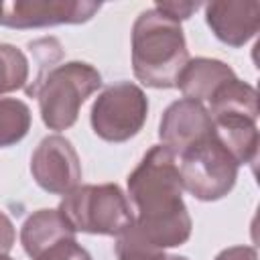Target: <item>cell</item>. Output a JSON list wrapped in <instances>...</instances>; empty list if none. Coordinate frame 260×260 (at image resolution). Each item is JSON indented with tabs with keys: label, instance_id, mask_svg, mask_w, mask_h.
Wrapping results in <instances>:
<instances>
[{
	"label": "cell",
	"instance_id": "cell-17",
	"mask_svg": "<svg viewBox=\"0 0 260 260\" xmlns=\"http://www.w3.org/2000/svg\"><path fill=\"white\" fill-rule=\"evenodd\" d=\"M199 6H201L199 2H177V0H171V2L156 0V2H154V8H158L160 12H165L167 16H171V18L177 20V22L189 18Z\"/></svg>",
	"mask_w": 260,
	"mask_h": 260
},
{
	"label": "cell",
	"instance_id": "cell-7",
	"mask_svg": "<svg viewBox=\"0 0 260 260\" xmlns=\"http://www.w3.org/2000/svg\"><path fill=\"white\" fill-rule=\"evenodd\" d=\"M148 116V98L132 81L108 85L89 112L91 130L106 142H126L134 138Z\"/></svg>",
	"mask_w": 260,
	"mask_h": 260
},
{
	"label": "cell",
	"instance_id": "cell-8",
	"mask_svg": "<svg viewBox=\"0 0 260 260\" xmlns=\"http://www.w3.org/2000/svg\"><path fill=\"white\" fill-rule=\"evenodd\" d=\"M75 234L59 209H39L24 219L20 244L32 260H93Z\"/></svg>",
	"mask_w": 260,
	"mask_h": 260
},
{
	"label": "cell",
	"instance_id": "cell-13",
	"mask_svg": "<svg viewBox=\"0 0 260 260\" xmlns=\"http://www.w3.org/2000/svg\"><path fill=\"white\" fill-rule=\"evenodd\" d=\"M234 77L238 75L228 63L211 57H195L189 59L183 71L179 73L177 87L181 89L183 98L203 104L209 102L211 95Z\"/></svg>",
	"mask_w": 260,
	"mask_h": 260
},
{
	"label": "cell",
	"instance_id": "cell-9",
	"mask_svg": "<svg viewBox=\"0 0 260 260\" xmlns=\"http://www.w3.org/2000/svg\"><path fill=\"white\" fill-rule=\"evenodd\" d=\"M35 183L53 195H67L81 181V160L71 140L61 134L45 136L30 156Z\"/></svg>",
	"mask_w": 260,
	"mask_h": 260
},
{
	"label": "cell",
	"instance_id": "cell-19",
	"mask_svg": "<svg viewBox=\"0 0 260 260\" xmlns=\"http://www.w3.org/2000/svg\"><path fill=\"white\" fill-rule=\"evenodd\" d=\"M213 260H258V252L252 246H230L221 250Z\"/></svg>",
	"mask_w": 260,
	"mask_h": 260
},
{
	"label": "cell",
	"instance_id": "cell-15",
	"mask_svg": "<svg viewBox=\"0 0 260 260\" xmlns=\"http://www.w3.org/2000/svg\"><path fill=\"white\" fill-rule=\"evenodd\" d=\"M26 81H28L26 55L10 43H0V98L4 93L22 89Z\"/></svg>",
	"mask_w": 260,
	"mask_h": 260
},
{
	"label": "cell",
	"instance_id": "cell-11",
	"mask_svg": "<svg viewBox=\"0 0 260 260\" xmlns=\"http://www.w3.org/2000/svg\"><path fill=\"white\" fill-rule=\"evenodd\" d=\"M213 132L211 116L205 104L181 98L173 102L160 116L158 138L173 154H179L187 146L203 140Z\"/></svg>",
	"mask_w": 260,
	"mask_h": 260
},
{
	"label": "cell",
	"instance_id": "cell-16",
	"mask_svg": "<svg viewBox=\"0 0 260 260\" xmlns=\"http://www.w3.org/2000/svg\"><path fill=\"white\" fill-rule=\"evenodd\" d=\"M116 256L118 260H189L187 256L169 254L162 248H154L142 242L132 230L116 238Z\"/></svg>",
	"mask_w": 260,
	"mask_h": 260
},
{
	"label": "cell",
	"instance_id": "cell-14",
	"mask_svg": "<svg viewBox=\"0 0 260 260\" xmlns=\"http://www.w3.org/2000/svg\"><path fill=\"white\" fill-rule=\"evenodd\" d=\"M30 108L18 98H0V148L18 144L30 130Z\"/></svg>",
	"mask_w": 260,
	"mask_h": 260
},
{
	"label": "cell",
	"instance_id": "cell-5",
	"mask_svg": "<svg viewBox=\"0 0 260 260\" xmlns=\"http://www.w3.org/2000/svg\"><path fill=\"white\" fill-rule=\"evenodd\" d=\"M57 209L75 232L83 234L120 238L134 225L130 201L116 183L77 185L63 195Z\"/></svg>",
	"mask_w": 260,
	"mask_h": 260
},
{
	"label": "cell",
	"instance_id": "cell-6",
	"mask_svg": "<svg viewBox=\"0 0 260 260\" xmlns=\"http://www.w3.org/2000/svg\"><path fill=\"white\" fill-rule=\"evenodd\" d=\"M175 158L183 191L199 201H217L225 197L238 181L240 165L217 140L215 132L187 146L175 154Z\"/></svg>",
	"mask_w": 260,
	"mask_h": 260
},
{
	"label": "cell",
	"instance_id": "cell-4",
	"mask_svg": "<svg viewBox=\"0 0 260 260\" xmlns=\"http://www.w3.org/2000/svg\"><path fill=\"white\" fill-rule=\"evenodd\" d=\"M213 132L225 150L236 158V162L250 165L258 160V91L234 77L225 81L209 100L207 108Z\"/></svg>",
	"mask_w": 260,
	"mask_h": 260
},
{
	"label": "cell",
	"instance_id": "cell-18",
	"mask_svg": "<svg viewBox=\"0 0 260 260\" xmlns=\"http://www.w3.org/2000/svg\"><path fill=\"white\" fill-rule=\"evenodd\" d=\"M14 242H16L14 223L10 221V217L4 211H0V256H8Z\"/></svg>",
	"mask_w": 260,
	"mask_h": 260
},
{
	"label": "cell",
	"instance_id": "cell-1",
	"mask_svg": "<svg viewBox=\"0 0 260 260\" xmlns=\"http://www.w3.org/2000/svg\"><path fill=\"white\" fill-rule=\"evenodd\" d=\"M128 195L136 207L130 228L154 248L183 246L193 232V219L183 199V185L175 154L154 144L128 175Z\"/></svg>",
	"mask_w": 260,
	"mask_h": 260
},
{
	"label": "cell",
	"instance_id": "cell-12",
	"mask_svg": "<svg viewBox=\"0 0 260 260\" xmlns=\"http://www.w3.org/2000/svg\"><path fill=\"white\" fill-rule=\"evenodd\" d=\"M205 22L228 47H244L260 28V2L217 0L205 4Z\"/></svg>",
	"mask_w": 260,
	"mask_h": 260
},
{
	"label": "cell",
	"instance_id": "cell-3",
	"mask_svg": "<svg viewBox=\"0 0 260 260\" xmlns=\"http://www.w3.org/2000/svg\"><path fill=\"white\" fill-rule=\"evenodd\" d=\"M102 87L100 71L85 61H65L49 67L26 87L28 95L39 100V112L43 124L49 130L61 132L71 128L83 102Z\"/></svg>",
	"mask_w": 260,
	"mask_h": 260
},
{
	"label": "cell",
	"instance_id": "cell-10",
	"mask_svg": "<svg viewBox=\"0 0 260 260\" xmlns=\"http://www.w3.org/2000/svg\"><path fill=\"white\" fill-rule=\"evenodd\" d=\"M100 2L91 0H16L2 2L0 24L8 28H43L57 24L87 22L98 10Z\"/></svg>",
	"mask_w": 260,
	"mask_h": 260
},
{
	"label": "cell",
	"instance_id": "cell-20",
	"mask_svg": "<svg viewBox=\"0 0 260 260\" xmlns=\"http://www.w3.org/2000/svg\"><path fill=\"white\" fill-rule=\"evenodd\" d=\"M0 260H12L10 256H0Z\"/></svg>",
	"mask_w": 260,
	"mask_h": 260
},
{
	"label": "cell",
	"instance_id": "cell-2",
	"mask_svg": "<svg viewBox=\"0 0 260 260\" xmlns=\"http://www.w3.org/2000/svg\"><path fill=\"white\" fill-rule=\"evenodd\" d=\"M189 61L181 22L158 8H146L132 24V71L146 87H177L179 73Z\"/></svg>",
	"mask_w": 260,
	"mask_h": 260
}]
</instances>
